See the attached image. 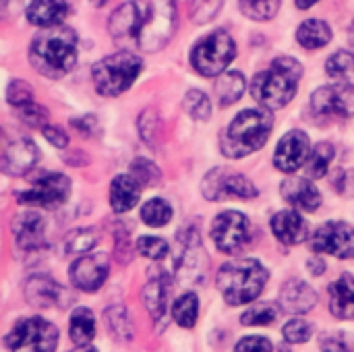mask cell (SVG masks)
I'll return each instance as SVG.
<instances>
[{
	"mask_svg": "<svg viewBox=\"0 0 354 352\" xmlns=\"http://www.w3.org/2000/svg\"><path fill=\"white\" fill-rule=\"evenodd\" d=\"M31 66L48 79H60L73 71L77 62V33L66 25L46 27L29 48Z\"/></svg>",
	"mask_w": 354,
	"mask_h": 352,
	"instance_id": "6da1fadb",
	"label": "cell"
},
{
	"mask_svg": "<svg viewBox=\"0 0 354 352\" xmlns=\"http://www.w3.org/2000/svg\"><path fill=\"white\" fill-rule=\"evenodd\" d=\"M301 77L303 64L292 56H280L266 71L255 75L251 81V95L268 110L284 108L295 98Z\"/></svg>",
	"mask_w": 354,
	"mask_h": 352,
	"instance_id": "7a4b0ae2",
	"label": "cell"
},
{
	"mask_svg": "<svg viewBox=\"0 0 354 352\" xmlns=\"http://www.w3.org/2000/svg\"><path fill=\"white\" fill-rule=\"evenodd\" d=\"M268 270L257 259H232L220 268L216 284L224 301L239 307L255 301L268 284Z\"/></svg>",
	"mask_w": 354,
	"mask_h": 352,
	"instance_id": "3957f363",
	"label": "cell"
},
{
	"mask_svg": "<svg viewBox=\"0 0 354 352\" xmlns=\"http://www.w3.org/2000/svg\"><path fill=\"white\" fill-rule=\"evenodd\" d=\"M135 46L143 52L164 48L176 29V0H135Z\"/></svg>",
	"mask_w": 354,
	"mask_h": 352,
	"instance_id": "277c9868",
	"label": "cell"
},
{
	"mask_svg": "<svg viewBox=\"0 0 354 352\" xmlns=\"http://www.w3.org/2000/svg\"><path fill=\"white\" fill-rule=\"evenodd\" d=\"M274 129L270 110H243L222 133V151L226 158H245L261 149Z\"/></svg>",
	"mask_w": 354,
	"mask_h": 352,
	"instance_id": "5b68a950",
	"label": "cell"
},
{
	"mask_svg": "<svg viewBox=\"0 0 354 352\" xmlns=\"http://www.w3.org/2000/svg\"><path fill=\"white\" fill-rule=\"evenodd\" d=\"M139 73H141V58L135 56L133 52L122 50L95 62L91 77L95 89L102 95H120L135 83Z\"/></svg>",
	"mask_w": 354,
	"mask_h": 352,
	"instance_id": "8992f818",
	"label": "cell"
},
{
	"mask_svg": "<svg viewBox=\"0 0 354 352\" xmlns=\"http://www.w3.org/2000/svg\"><path fill=\"white\" fill-rule=\"evenodd\" d=\"M234 56L236 44L232 35L224 29H216L197 41L191 52V64L203 77H220V73H224Z\"/></svg>",
	"mask_w": 354,
	"mask_h": 352,
	"instance_id": "52a82bcc",
	"label": "cell"
},
{
	"mask_svg": "<svg viewBox=\"0 0 354 352\" xmlns=\"http://www.w3.org/2000/svg\"><path fill=\"white\" fill-rule=\"evenodd\" d=\"M58 344V330L41 317L19 322L6 336L10 352H54Z\"/></svg>",
	"mask_w": 354,
	"mask_h": 352,
	"instance_id": "ba28073f",
	"label": "cell"
},
{
	"mask_svg": "<svg viewBox=\"0 0 354 352\" xmlns=\"http://www.w3.org/2000/svg\"><path fill=\"white\" fill-rule=\"evenodd\" d=\"M31 189L17 193V201L33 207H58L68 199L71 180L60 172H35L29 174Z\"/></svg>",
	"mask_w": 354,
	"mask_h": 352,
	"instance_id": "9c48e42d",
	"label": "cell"
},
{
	"mask_svg": "<svg viewBox=\"0 0 354 352\" xmlns=\"http://www.w3.org/2000/svg\"><path fill=\"white\" fill-rule=\"evenodd\" d=\"M201 193L209 201H226V199H253L257 195V189L245 174L232 172L228 168H216L205 174L201 183Z\"/></svg>",
	"mask_w": 354,
	"mask_h": 352,
	"instance_id": "30bf717a",
	"label": "cell"
},
{
	"mask_svg": "<svg viewBox=\"0 0 354 352\" xmlns=\"http://www.w3.org/2000/svg\"><path fill=\"white\" fill-rule=\"evenodd\" d=\"M207 270V255L201 245V237L195 228H187L178 232V257H176V274L185 284L203 282Z\"/></svg>",
	"mask_w": 354,
	"mask_h": 352,
	"instance_id": "8fae6325",
	"label": "cell"
},
{
	"mask_svg": "<svg viewBox=\"0 0 354 352\" xmlns=\"http://www.w3.org/2000/svg\"><path fill=\"white\" fill-rule=\"evenodd\" d=\"M249 237H251V224L247 216H243L241 212H222L214 220L212 239L222 253L232 255L241 251L247 245Z\"/></svg>",
	"mask_w": 354,
	"mask_h": 352,
	"instance_id": "7c38bea8",
	"label": "cell"
},
{
	"mask_svg": "<svg viewBox=\"0 0 354 352\" xmlns=\"http://www.w3.org/2000/svg\"><path fill=\"white\" fill-rule=\"evenodd\" d=\"M311 249L315 253H328L338 259H353L354 228L346 222H328L315 230Z\"/></svg>",
	"mask_w": 354,
	"mask_h": 352,
	"instance_id": "4fadbf2b",
	"label": "cell"
},
{
	"mask_svg": "<svg viewBox=\"0 0 354 352\" xmlns=\"http://www.w3.org/2000/svg\"><path fill=\"white\" fill-rule=\"evenodd\" d=\"M110 272V261L108 255L97 253V255H81L73 266H71V282L75 288L83 293H95L102 288Z\"/></svg>",
	"mask_w": 354,
	"mask_h": 352,
	"instance_id": "5bb4252c",
	"label": "cell"
},
{
	"mask_svg": "<svg viewBox=\"0 0 354 352\" xmlns=\"http://www.w3.org/2000/svg\"><path fill=\"white\" fill-rule=\"evenodd\" d=\"M311 158V141L303 131L286 133L274 154V164L282 172H297Z\"/></svg>",
	"mask_w": 354,
	"mask_h": 352,
	"instance_id": "9a60e30c",
	"label": "cell"
},
{
	"mask_svg": "<svg viewBox=\"0 0 354 352\" xmlns=\"http://www.w3.org/2000/svg\"><path fill=\"white\" fill-rule=\"evenodd\" d=\"M39 149L31 139H15L4 147L2 154V172L8 176H25L37 164Z\"/></svg>",
	"mask_w": 354,
	"mask_h": 352,
	"instance_id": "2e32d148",
	"label": "cell"
},
{
	"mask_svg": "<svg viewBox=\"0 0 354 352\" xmlns=\"http://www.w3.org/2000/svg\"><path fill=\"white\" fill-rule=\"evenodd\" d=\"M12 237L17 247L35 251L46 243V222L37 212H21L12 220Z\"/></svg>",
	"mask_w": 354,
	"mask_h": 352,
	"instance_id": "e0dca14e",
	"label": "cell"
},
{
	"mask_svg": "<svg viewBox=\"0 0 354 352\" xmlns=\"http://www.w3.org/2000/svg\"><path fill=\"white\" fill-rule=\"evenodd\" d=\"M143 305L151 319L162 328L168 324V303H170V278L166 274L151 276L143 288Z\"/></svg>",
	"mask_w": 354,
	"mask_h": 352,
	"instance_id": "ac0fdd59",
	"label": "cell"
},
{
	"mask_svg": "<svg viewBox=\"0 0 354 352\" xmlns=\"http://www.w3.org/2000/svg\"><path fill=\"white\" fill-rule=\"evenodd\" d=\"M282 197L295 207V210H303V212H317L322 205V193L315 189V185L309 178H299L292 176L288 180L282 183L280 187Z\"/></svg>",
	"mask_w": 354,
	"mask_h": 352,
	"instance_id": "d6986e66",
	"label": "cell"
},
{
	"mask_svg": "<svg viewBox=\"0 0 354 352\" xmlns=\"http://www.w3.org/2000/svg\"><path fill=\"white\" fill-rule=\"evenodd\" d=\"M317 305L315 290L303 280H288L280 290V307L295 315H305Z\"/></svg>",
	"mask_w": 354,
	"mask_h": 352,
	"instance_id": "ffe728a7",
	"label": "cell"
},
{
	"mask_svg": "<svg viewBox=\"0 0 354 352\" xmlns=\"http://www.w3.org/2000/svg\"><path fill=\"white\" fill-rule=\"evenodd\" d=\"M62 293L64 290L46 276H33L25 284V301L35 309H50L60 305Z\"/></svg>",
	"mask_w": 354,
	"mask_h": 352,
	"instance_id": "44dd1931",
	"label": "cell"
},
{
	"mask_svg": "<svg viewBox=\"0 0 354 352\" xmlns=\"http://www.w3.org/2000/svg\"><path fill=\"white\" fill-rule=\"evenodd\" d=\"M272 232L284 245H299L307 237V222L295 210H284L272 218Z\"/></svg>",
	"mask_w": 354,
	"mask_h": 352,
	"instance_id": "7402d4cb",
	"label": "cell"
},
{
	"mask_svg": "<svg viewBox=\"0 0 354 352\" xmlns=\"http://www.w3.org/2000/svg\"><path fill=\"white\" fill-rule=\"evenodd\" d=\"M71 8L64 0H33L27 8V21L35 27H56L62 25Z\"/></svg>",
	"mask_w": 354,
	"mask_h": 352,
	"instance_id": "603a6c76",
	"label": "cell"
},
{
	"mask_svg": "<svg viewBox=\"0 0 354 352\" xmlns=\"http://www.w3.org/2000/svg\"><path fill=\"white\" fill-rule=\"evenodd\" d=\"M141 199V185L127 174H120L110 185V205L116 214L133 210Z\"/></svg>",
	"mask_w": 354,
	"mask_h": 352,
	"instance_id": "cb8c5ba5",
	"label": "cell"
},
{
	"mask_svg": "<svg viewBox=\"0 0 354 352\" xmlns=\"http://www.w3.org/2000/svg\"><path fill=\"white\" fill-rule=\"evenodd\" d=\"M330 309L338 319H354V276L342 274L330 286Z\"/></svg>",
	"mask_w": 354,
	"mask_h": 352,
	"instance_id": "d4e9b609",
	"label": "cell"
},
{
	"mask_svg": "<svg viewBox=\"0 0 354 352\" xmlns=\"http://www.w3.org/2000/svg\"><path fill=\"white\" fill-rule=\"evenodd\" d=\"M311 106L317 114H324V116H336V118L348 116V108L344 104L340 87H319L311 95Z\"/></svg>",
	"mask_w": 354,
	"mask_h": 352,
	"instance_id": "484cf974",
	"label": "cell"
},
{
	"mask_svg": "<svg viewBox=\"0 0 354 352\" xmlns=\"http://www.w3.org/2000/svg\"><path fill=\"white\" fill-rule=\"evenodd\" d=\"M108 27H110V35L116 41H135V29H137V6H135V2H127L118 10H114Z\"/></svg>",
	"mask_w": 354,
	"mask_h": 352,
	"instance_id": "4316f807",
	"label": "cell"
},
{
	"mask_svg": "<svg viewBox=\"0 0 354 352\" xmlns=\"http://www.w3.org/2000/svg\"><path fill=\"white\" fill-rule=\"evenodd\" d=\"M326 73L344 91L354 89V56L346 50H338L326 62Z\"/></svg>",
	"mask_w": 354,
	"mask_h": 352,
	"instance_id": "83f0119b",
	"label": "cell"
},
{
	"mask_svg": "<svg viewBox=\"0 0 354 352\" xmlns=\"http://www.w3.org/2000/svg\"><path fill=\"white\" fill-rule=\"evenodd\" d=\"M297 39L305 50H315V48H324L326 44H330L332 39V27L326 21L319 19H307L301 23V27L297 29Z\"/></svg>",
	"mask_w": 354,
	"mask_h": 352,
	"instance_id": "f1b7e54d",
	"label": "cell"
},
{
	"mask_svg": "<svg viewBox=\"0 0 354 352\" xmlns=\"http://www.w3.org/2000/svg\"><path fill=\"white\" fill-rule=\"evenodd\" d=\"M68 336L77 346H87L95 336V317L89 309L79 307L71 313Z\"/></svg>",
	"mask_w": 354,
	"mask_h": 352,
	"instance_id": "f546056e",
	"label": "cell"
},
{
	"mask_svg": "<svg viewBox=\"0 0 354 352\" xmlns=\"http://www.w3.org/2000/svg\"><path fill=\"white\" fill-rule=\"evenodd\" d=\"M245 87H247V81L239 71L222 73L216 79V95L222 106H230V104L239 102L241 95L245 93Z\"/></svg>",
	"mask_w": 354,
	"mask_h": 352,
	"instance_id": "4dcf8cb0",
	"label": "cell"
},
{
	"mask_svg": "<svg viewBox=\"0 0 354 352\" xmlns=\"http://www.w3.org/2000/svg\"><path fill=\"white\" fill-rule=\"evenodd\" d=\"M332 160H334V145L328 143V141H322L315 145V149L311 151V158L307 162V174L309 178H324L332 166Z\"/></svg>",
	"mask_w": 354,
	"mask_h": 352,
	"instance_id": "1f68e13d",
	"label": "cell"
},
{
	"mask_svg": "<svg viewBox=\"0 0 354 352\" xmlns=\"http://www.w3.org/2000/svg\"><path fill=\"white\" fill-rule=\"evenodd\" d=\"M106 324H108V330L114 338L122 340V342H129L133 338V322L127 313V309L122 305H114V307H108L106 311Z\"/></svg>",
	"mask_w": 354,
	"mask_h": 352,
	"instance_id": "d6a6232c",
	"label": "cell"
},
{
	"mask_svg": "<svg viewBox=\"0 0 354 352\" xmlns=\"http://www.w3.org/2000/svg\"><path fill=\"white\" fill-rule=\"evenodd\" d=\"M172 317L180 328H193L197 324V317H199V299H197V295L195 293L183 295L172 307Z\"/></svg>",
	"mask_w": 354,
	"mask_h": 352,
	"instance_id": "836d02e7",
	"label": "cell"
},
{
	"mask_svg": "<svg viewBox=\"0 0 354 352\" xmlns=\"http://www.w3.org/2000/svg\"><path fill=\"white\" fill-rule=\"evenodd\" d=\"M243 15L253 21H270L278 15L282 0H239Z\"/></svg>",
	"mask_w": 354,
	"mask_h": 352,
	"instance_id": "e575fe53",
	"label": "cell"
},
{
	"mask_svg": "<svg viewBox=\"0 0 354 352\" xmlns=\"http://www.w3.org/2000/svg\"><path fill=\"white\" fill-rule=\"evenodd\" d=\"M97 243V234L91 228H77L73 232L66 234L64 239V251L73 253V255H83L87 251H91Z\"/></svg>",
	"mask_w": 354,
	"mask_h": 352,
	"instance_id": "d590c367",
	"label": "cell"
},
{
	"mask_svg": "<svg viewBox=\"0 0 354 352\" xmlns=\"http://www.w3.org/2000/svg\"><path fill=\"white\" fill-rule=\"evenodd\" d=\"M141 220L147 224V226H153V228H160V226H166L170 220H172V207L164 201V199H151L143 205L141 210Z\"/></svg>",
	"mask_w": 354,
	"mask_h": 352,
	"instance_id": "8d00e7d4",
	"label": "cell"
},
{
	"mask_svg": "<svg viewBox=\"0 0 354 352\" xmlns=\"http://www.w3.org/2000/svg\"><path fill=\"white\" fill-rule=\"evenodd\" d=\"M183 106L187 110L189 116H193L195 120H207L209 114H212V104H209V98L199 91V89H191L185 100H183Z\"/></svg>",
	"mask_w": 354,
	"mask_h": 352,
	"instance_id": "74e56055",
	"label": "cell"
},
{
	"mask_svg": "<svg viewBox=\"0 0 354 352\" xmlns=\"http://www.w3.org/2000/svg\"><path fill=\"white\" fill-rule=\"evenodd\" d=\"M278 313L280 311L274 303H266V305L253 307L247 313H243L241 322H243V326H270L278 319Z\"/></svg>",
	"mask_w": 354,
	"mask_h": 352,
	"instance_id": "f35d334b",
	"label": "cell"
},
{
	"mask_svg": "<svg viewBox=\"0 0 354 352\" xmlns=\"http://www.w3.org/2000/svg\"><path fill=\"white\" fill-rule=\"evenodd\" d=\"M224 0H189V15L193 23H209L222 8Z\"/></svg>",
	"mask_w": 354,
	"mask_h": 352,
	"instance_id": "ab89813d",
	"label": "cell"
},
{
	"mask_svg": "<svg viewBox=\"0 0 354 352\" xmlns=\"http://www.w3.org/2000/svg\"><path fill=\"white\" fill-rule=\"evenodd\" d=\"M131 172H133V178H135L139 185H145V187L156 185V183L160 180V170L156 168V164H151V162L145 160V158L133 160Z\"/></svg>",
	"mask_w": 354,
	"mask_h": 352,
	"instance_id": "60d3db41",
	"label": "cell"
},
{
	"mask_svg": "<svg viewBox=\"0 0 354 352\" xmlns=\"http://www.w3.org/2000/svg\"><path fill=\"white\" fill-rule=\"evenodd\" d=\"M137 251L143 255V257H149V259H164L168 255V245L164 239H158V237H141L137 241Z\"/></svg>",
	"mask_w": 354,
	"mask_h": 352,
	"instance_id": "b9f144b4",
	"label": "cell"
},
{
	"mask_svg": "<svg viewBox=\"0 0 354 352\" xmlns=\"http://www.w3.org/2000/svg\"><path fill=\"white\" fill-rule=\"evenodd\" d=\"M311 336H313V328L305 319H292L284 326V338L290 344H305Z\"/></svg>",
	"mask_w": 354,
	"mask_h": 352,
	"instance_id": "7bdbcfd3",
	"label": "cell"
},
{
	"mask_svg": "<svg viewBox=\"0 0 354 352\" xmlns=\"http://www.w3.org/2000/svg\"><path fill=\"white\" fill-rule=\"evenodd\" d=\"M6 100L8 104H12L15 108L27 106L33 102V87L25 81H12L6 89Z\"/></svg>",
	"mask_w": 354,
	"mask_h": 352,
	"instance_id": "ee69618b",
	"label": "cell"
},
{
	"mask_svg": "<svg viewBox=\"0 0 354 352\" xmlns=\"http://www.w3.org/2000/svg\"><path fill=\"white\" fill-rule=\"evenodd\" d=\"M17 110H19L21 120L27 122L29 127H48L50 114H48V110H46L44 106H37L35 102H31V104L21 106V108H17Z\"/></svg>",
	"mask_w": 354,
	"mask_h": 352,
	"instance_id": "f6af8a7d",
	"label": "cell"
},
{
	"mask_svg": "<svg viewBox=\"0 0 354 352\" xmlns=\"http://www.w3.org/2000/svg\"><path fill=\"white\" fill-rule=\"evenodd\" d=\"M274 346L268 338H261V336H249V338H243L234 352H272Z\"/></svg>",
	"mask_w": 354,
	"mask_h": 352,
	"instance_id": "bcb514c9",
	"label": "cell"
},
{
	"mask_svg": "<svg viewBox=\"0 0 354 352\" xmlns=\"http://www.w3.org/2000/svg\"><path fill=\"white\" fill-rule=\"evenodd\" d=\"M336 191L344 197H354V168L351 170H344L338 174L336 183H334Z\"/></svg>",
	"mask_w": 354,
	"mask_h": 352,
	"instance_id": "7dc6e473",
	"label": "cell"
},
{
	"mask_svg": "<svg viewBox=\"0 0 354 352\" xmlns=\"http://www.w3.org/2000/svg\"><path fill=\"white\" fill-rule=\"evenodd\" d=\"M44 137L54 145V147H66L68 145V135L60 129V127H52V124H48V127H44Z\"/></svg>",
	"mask_w": 354,
	"mask_h": 352,
	"instance_id": "c3c4849f",
	"label": "cell"
},
{
	"mask_svg": "<svg viewBox=\"0 0 354 352\" xmlns=\"http://www.w3.org/2000/svg\"><path fill=\"white\" fill-rule=\"evenodd\" d=\"M322 352H351L346 342L340 336H324L322 338Z\"/></svg>",
	"mask_w": 354,
	"mask_h": 352,
	"instance_id": "681fc988",
	"label": "cell"
},
{
	"mask_svg": "<svg viewBox=\"0 0 354 352\" xmlns=\"http://www.w3.org/2000/svg\"><path fill=\"white\" fill-rule=\"evenodd\" d=\"M73 124H75V129H77L79 133H83V135H93V133L97 131V124H95V118H93V116H85V118H81V120H73Z\"/></svg>",
	"mask_w": 354,
	"mask_h": 352,
	"instance_id": "f907efd6",
	"label": "cell"
},
{
	"mask_svg": "<svg viewBox=\"0 0 354 352\" xmlns=\"http://www.w3.org/2000/svg\"><path fill=\"white\" fill-rule=\"evenodd\" d=\"M0 6H2V12L6 17H15V15L21 12L23 0H0Z\"/></svg>",
	"mask_w": 354,
	"mask_h": 352,
	"instance_id": "816d5d0a",
	"label": "cell"
},
{
	"mask_svg": "<svg viewBox=\"0 0 354 352\" xmlns=\"http://www.w3.org/2000/svg\"><path fill=\"white\" fill-rule=\"evenodd\" d=\"M307 268H309V272H311L313 276H322V274L326 272V263H324L322 259H311V261L307 263Z\"/></svg>",
	"mask_w": 354,
	"mask_h": 352,
	"instance_id": "f5cc1de1",
	"label": "cell"
},
{
	"mask_svg": "<svg viewBox=\"0 0 354 352\" xmlns=\"http://www.w3.org/2000/svg\"><path fill=\"white\" fill-rule=\"evenodd\" d=\"M315 2H317V0H297V6H299L301 10H307V8H311Z\"/></svg>",
	"mask_w": 354,
	"mask_h": 352,
	"instance_id": "db71d44e",
	"label": "cell"
},
{
	"mask_svg": "<svg viewBox=\"0 0 354 352\" xmlns=\"http://www.w3.org/2000/svg\"><path fill=\"white\" fill-rule=\"evenodd\" d=\"M71 352H97L95 349H91V346H79L77 351H71Z\"/></svg>",
	"mask_w": 354,
	"mask_h": 352,
	"instance_id": "11a10c76",
	"label": "cell"
},
{
	"mask_svg": "<svg viewBox=\"0 0 354 352\" xmlns=\"http://www.w3.org/2000/svg\"><path fill=\"white\" fill-rule=\"evenodd\" d=\"M89 2H91L93 6H97V8H100V6H104V4H106L108 0H89Z\"/></svg>",
	"mask_w": 354,
	"mask_h": 352,
	"instance_id": "9f6ffc18",
	"label": "cell"
},
{
	"mask_svg": "<svg viewBox=\"0 0 354 352\" xmlns=\"http://www.w3.org/2000/svg\"><path fill=\"white\" fill-rule=\"evenodd\" d=\"M280 352H290L288 349H280Z\"/></svg>",
	"mask_w": 354,
	"mask_h": 352,
	"instance_id": "6f0895ef",
	"label": "cell"
}]
</instances>
